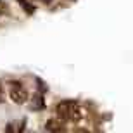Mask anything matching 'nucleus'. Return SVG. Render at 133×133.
Returning <instances> with one entry per match:
<instances>
[{
    "label": "nucleus",
    "mask_w": 133,
    "mask_h": 133,
    "mask_svg": "<svg viewBox=\"0 0 133 133\" xmlns=\"http://www.w3.org/2000/svg\"><path fill=\"white\" fill-rule=\"evenodd\" d=\"M57 116L62 119H69V121H78L81 112L74 100H62L57 104Z\"/></svg>",
    "instance_id": "nucleus-1"
},
{
    "label": "nucleus",
    "mask_w": 133,
    "mask_h": 133,
    "mask_svg": "<svg viewBox=\"0 0 133 133\" xmlns=\"http://www.w3.org/2000/svg\"><path fill=\"white\" fill-rule=\"evenodd\" d=\"M9 97L10 100L17 105H23L30 100V95H28V90L23 87L21 81H9Z\"/></svg>",
    "instance_id": "nucleus-2"
},
{
    "label": "nucleus",
    "mask_w": 133,
    "mask_h": 133,
    "mask_svg": "<svg viewBox=\"0 0 133 133\" xmlns=\"http://www.w3.org/2000/svg\"><path fill=\"white\" fill-rule=\"evenodd\" d=\"M2 100H4V99H2V92H0V102H2Z\"/></svg>",
    "instance_id": "nucleus-6"
},
{
    "label": "nucleus",
    "mask_w": 133,
    "mask_h": 133,
    "mask_svg": "<svg viewBox=\"0 0 133 133\" xmlns=\"http://www.w3.org/2000/svg\"><path fill=\"white\" fill-rule=\"evenodd\" d=\"M61 119H49L47 124H45V130L47 131H64V123Z\"/></svg>",
    "instance_id": "nucleus-3"
},
{
    "label": "nucleus",
    "mask_w": 133,
    "mask_h": 133,
    "mask_svg": "<svg viewBox=\"0 0 133 133\" xmlns=\"http://www.w3.org/2000/svg\"><path fill=\"white\" fill-rule=\"evenodd\" d=\"M33 99H35L33 109H43L45 107V102H43V97H42V95H35Z\"/></svg>",
    "instance_id": "nucleus-5"
},
{
    "label": "nucleus",
    "mask_w": 133,
    "mask_h": 133,
    "mask_svg": "<svg viewBox=\"0 0 133 133\" xmlns=\"http://www.w3.org/2000/svg\"><path fill=\"white\" fill-rule=\"evenodd\" d=\"M17 2H19V5L26 10V12H28V14H33V12H35V7L31 4H28L26 0H17Z\"/></svg>",
    "instance_id": "nucleus-4"
}]
</instances>
